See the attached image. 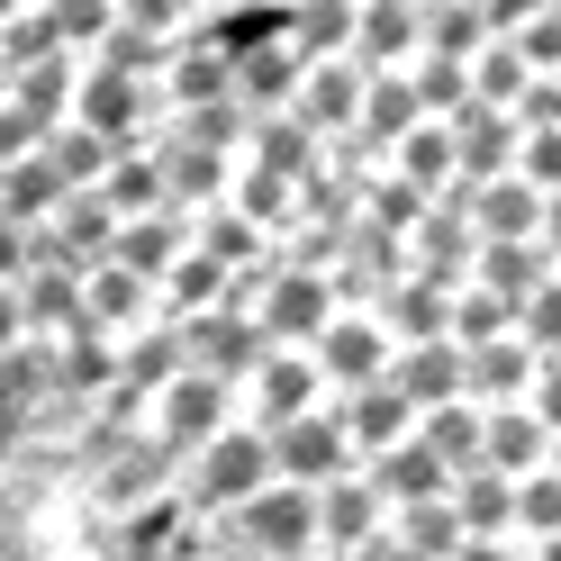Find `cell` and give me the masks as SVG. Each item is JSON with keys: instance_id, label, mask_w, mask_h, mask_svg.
Listing matches in <instances>:
<instances>
[{"instance_id": "obj_1", "label": "cell", "mask_w": 561, "mask_h": 561, "mask_svg": "<svg viewBox=\"0 0 561 561\" xmlns=\"http://www.w3.org/2000/svg\"><path fill=\"white\" fill-rule=\"evenodd\" d=\"M263 480H280V462H272V426H254V416H236L227 435H208L191 462H182V489H191V507H199V516L244 507Z\"/></svg>"}, {"instance_id": "obj_2", "label": "cell", "mask_w": 561, "mask_h": 561, "mask_svg": "<svg viewBox=\"0 0 561 561\" xmlns=\"http://www.w3.org/2000/svg\"><path fill=\"white\" fill-rule=\"evenodd\" d=\"M208 543H236V552H318V489L308 480H263L244 507L208 516Z\"/></svg>"}, {"instance_id": "obj_3", "label": "cell", "mask_w": 561, "mask_h": 561, "mask_svg": "<svg viewBox=\"0 0 561 561\" xmlns=\"http://www.w3.org/2000/svg\"><path fill=\"white\" fill-rule=\"evenodd\" d=\"M73 118L110 127L118 146H154V136L172 127V91L146 82V73H118V64H82V100H73Z\"/></svg>"}, {"instance_id": "obj_4", "label": "cell", "mask_w": 561, "mask_h": 561, "mask_svg": "<svg viewBox=\"0 0 561 561\" xmlns=\"http://www.w3.org/2000/svg\"><path fill=\"white\" fill-rule=\"evenodd\" d=\"M236 399H244V380H227V371H182V380H172V390L154 399V435L172 444V453H182V462H191V453L208 444V435H227L236 426Z\"/></svg>"}, {"instance_id": "obj_5", "label": "cell", "mask_w": 561, "mask_h": 561, "mask_svg": "<svg viewBox=\"0 0 561 561\" xmlns=\"http://www.w3.org/2000/svg\"><path fill=\"white\" fill-rule=\"evenodd\" d=\"M327 390H335V380L318 363V344H272L263 371L244 380V416H254V426H290V416H308Z\"/></svg>"}, {"instance_id": "obj_6", "label": "cell", "mask_w": 561, "mask_h": 561, "mask_svg": "<svg viewBox=\"0 0 561 561\" xmlns=\"http://www.w3.org/2000/svg\"><path fill=\"white\" fill-rule=\"evenodd\" d=\"M182 335H191V363L199 371H227V380H254L263 371V354H272V327H263V308H199V318H182Z\"/></svg>"}, {"instance_id": "obj_7", "label": "cell", "mask_w": 561, "mask_h": 561, "mask_svg": "<svg viewBox=\"0 0 561 561\" xmlns=\"http://www.w3.org/2000/svg\"><path fill=\"white\" fill-rule=\"evenodd\" d=\"M272 462H280V480L327 489L335 471H354V462H363V444L344 435V416H335V408H308V416H290V426H272Z\"/></svg>"}, {"instance_id": "obj_8", "label": "cell", "mask_w": 561, "mask_h": 561, "mask_svg": "<svg viewBox=\"0 0 561 561\" xmlns=\"http://www.w3.org/2000/svg\"><path fill=\"white\" fill-rule=\"evenodd\" d=\"M318 535L327 552H371V543H390V499H380V480L354 462V471H335L318 489Z\"/></svg>"}, {"instance_id": "obj_9", "label": "cell", "mask_w": 561, "mask_h": 561, "mask_svg": "<svg viewBox=\"0 0 561 561\" xmlns=\"http://www.w3.org/2000/svg\"><path fill=\"white\" fill-rule=\"evenodd\" d=\"M335 272H318V263H280V280L263 290V327L280 335V344H318L327 327H335Z\"/></svg>"}, {"instance_id": "obj_10", "label": "cell", "mask_w": 561, "mask_h": 561, "mask_svg": "<svg viewBox=\"0 0 561 561\" xmlns=\"http://www.w3.org/2000/svg\"><path fill=\"white\" fill-rule=\"evenodd\" d=\"M318 363H327L335 390H354V380H380V371L399 363V335H390L380 308H335V327L318 335Z\"/></svg>"}, {"instance_id": "obj_11", "label": "cell", "mask_w": 561, "mask_h": 561, "mask_svg": "<svg viewBox=\"0 0 561 561\" xmlns=\"http://www.w3.org/2000/svg\"><path fill=\"white\" fill-rule=\"evenodd\" d=\"M335 416H344V435H354L363 453H380V444H399V435H416V390L399 371H380V380H354V390H335Z\"/></svg>"}, {"instance_id": "obj_12", "label": "cell", "mask_w": 561, "mask_h": 561, "mask_svg": "<svg viewBox=\"0 0 561 561\" xmlns=\"http://www.w3.org/2000/svg\"><path fill=\"white\" fill-rule=\"evenodd\" d=\"M154 154H163V182H172V199H182V208H218V199L236 191V163H244V154L199 146V136H182V127H163Z\"/></svg>"}, {"instance_id": "obj_13", "label": "cell", "mask_w": 561, "mask_h": 561, "mask_svg": "<svg viewBox=\"0 0 561 561\" xmlns=\"http://www.w3.org/2000/svg\"><path fill=\"white\" fill-rule=\"evenodd\" d=\"M363 100H371V64H363V55H318L290 110L318 118V127L335 136V127H363Z\"/></svg>"}, {"instance_id": "obj_14", "label": "cell", "mask_w": 561, "mask_h": 561, "mask_svg": "<svg viewBox=\"0 0 561 561\" xmlns=\"http://www.w3.org/2000/svg\"><path fill=\"white\" fill-rule=\"evenodd\" d=\"M453 127H462V172L471 182H489V172H516V154H525V118L507 110V100H462L453 110Z\"/></svg>"}, {"instance_id": "obj_15", "label": "cell", "mask_w": 561, "mask_h": 561, "mask_svg": "<svg viewBox=\"0 0 561 561\" xmlns=\"http://www.w3.org/2000/svg\"><path fill=\"white\" fill-rule=\"evenodd\" d=\"M199 244V208H182V199H163V208H136V218L118 227V263H136V272H172Z\"/></svg>"}, {"instance_id": "obj_16", "label": "cell", "mask_w": 561, "mask_h": 561, "mask_svg": "<svg viewBox=\"0 0 561 561\" xmlns=\"http://www.w3.org/2000/svg\"><path fill=\"white\" fill-rule=\"evenodd\" d=\"M363 471L380 480V499H390V507H416V499H444V489H453V462H444L426 435H399V444L363 453Z\"/></svg>"}, {"instance_id": "obj_17", "label": "cell", "mask_w": 561, "mask_h": 561, "mask_svg": "<svg viewBox=\"0 0 561 561\" xmlns=\"http://www.w3.org/2000/svg\"><path fill=\"white\" fill-rule=\"evenodd\" d=\"M453 499H462V525H471V543H499V535H516V499H525V471H507V462H471V471H453Z\"/></svg>"}, {"instance_id": "obj_18", "label": "cell", "mask_w": 561, "mask_h": 561, "mask_svg": "<svg viewBox=\"0 0 561 561\" xmlns=\"http://www.w3.org/2000/svg\"><path fill=\"white\" fill-rule=\"evenodd\" d=\"M308 64H318V55H308L299 37L244 46V55H236V91L254 100V110H290V100H299V82H308Z\"/></svg>"}, {"instance_id": "obj_19", "label": "cell", "mask_w": 561, "mask_h": 561, "mask_svg": "<svg viewBox=\"0 0 561 561\" xmlns=\"http://www.w3.org/2000/svg\"><path fill=\"white\" fill-rule=\"evenodd\" d=\"M354 55L371 64H416L426 55V0H363V37H354Z\"/></svg>"}, {"instance_id": "obj_20", "label": "cell", "mask_w": 561, "mask_h": 561, "mask_svg": "<svg viewBox=\"0 0 561 561\" xmlns=\"http://www.w3.org/2000/svg\"><path fill=\"white\" fill-rule=\"evenodd\" d=\"M471 218H480V236H543V182L535 172H489V182L471 191Z\"/></svg>"}, {"instance_id": "obj_21", "label": "cell", "mask_w": 561, "mask_h": 561, "mask_svg": "<svg viewBox=\"0 0 561 561\" xmlns=\"http://www.w3.org/2000/svg\"><path fill=\"white\" fill-rule=\"evenodd\" d=\"M471 272L489 280V290H507V299L525 308V299H535V290H543V280L561 272V254H552V244H543V236H489Z\"/></svg>"}, {"instance_id": "obj_22", "label": "cell", "mask_w": 561, "mask_h": 561, "mask_svg": "<svg viewBox=\"0 0 561 561\" xmlns=\"http://www.w3.org/2000/svg\"><path fill=\"white\" fill-rule=\"evenodd\" d=\"M535 371H543V354H535V335H525V327L471 344V399H525V390H535Z\"/></svg>"}, {"instance_id": "obj_23", "label": "cell", "mask_w": 561, "mask_h": 561, "mask_svg": "<svg viewBox=\"0 0 561 561\" xmlns=\"http://www.w3.org/2000/svg\"><path fill=\"white\" fill-rule=\"evenodd\" d=\"M254 163H272V172H290V182H308V172L327 163V127L318 118H299V110H263L254 118V146H244Z\"/></svg>"}, {"instance_id": "obj_24", "label": "cell", "mask_w": 561, "mask_h": 561, "mask_svg": "<svg viewBox=\"0 0 561 561\" xmlns=\"http://www.w3.org/2000/svg\"><path fill=\"white\" fill-rule=\"evenodd\" d=\"M118 227H127V218H118L100 191H64V208L46 218V236H55L73 263H110V254H118Z\"/></svg>"}, {"instance_id": "obj_25", "label": "cell", "mask_w": 561, "mask_h": 561, "mask_svg": "<svg viewBox=\"0 0 561 561\" xmlns=\"http://www.w3.org/2000/svg\"><path fill=\"white\" fill-rule=\"evenodd\" d=\"M64 172H55V154L37 146V154H10V172H0V218H19V227H46L55 208H64Z\"/></svg>"}, {"instance_id": "obj_26", "label": "cell", "mask_w": 561, "mask_h": 561, "mask_svg": "<svg viewBox=\"0 0 561 561\" xmlns=\"http://www.w3.org/2000/svg\"><path fill=\"white\" fill-rule=\"evenodd\" d=\"M380 318H390V335H399V344H416V335H453V280H435V272L390 280Z\"/></svg>"}, {"instance_id": "obj_27", "label": "cell", "mask_w": 561, "mask_h": 561, "mask_svg": "<svg viewBox=\"0 0 561 561\" xmlns=\"http://www.w3.org/2000/svg\"><path fill=\"white\" fill-rule=\"evenodd\" d=\"M390 543L399 552H480L453 489H444V499H416V507H390Z\"/></svg>"}, {"instance_id": "obj_28", "label": "cell", "mask_w": 561, "mask_h": 561, "mask_svg": "<svg viewBox=\"0 0 561 561\" xmlns=\"http://www.w3.org/2000/svg\"><path fill=\"white\" fill-rule=\"evenodd\" d=\"M489 462H507V471L552 462V426L535 416V399H489Z\"/></svg>"}, {"instance_id": "obj_29", "label": "cell", "mask_w": 561, "mask_h": 561, "mask_svg": "<svg viewBox=\"0 0 561 561\" xmlns=\"http://www.w3.org/2000/svg\"><path fill=\"white\" fill-rule=\"evenodd\" d=\"M82 46H64V55H46V64H19V73H10V100H27V110H37L46 127L55 118H73V100H82Z\"/></svg>"}, {"instance_id": "obj_30", "label": "cell", "mask_w": 561, "mask_h": 561, "mask_svg": "<svg viewBox=\"0 0 561 561\" xmlns=\"http://www.w3.org/2000/svg\"><path fill=\"white\" fill-rule=\"evenodd\" d=\"M416 435H426L453 471H471V462H489V399H444V408L416 416Z\"/></svg>"}, {"instance_id": "obj_31", "label": "cell", "mask_w": 561, "mask_h": 561, "mask_svg": "<svg viewBox=\"0 0 561 561\" xmlns=\"http://www.w3.org/2000/svg\"><path fill=\"white\" fill-rule=\"evenodd\" d=\"M390 163H399V172H416L426 191L462 182V127H453V118H416L399 146H390Z\"/></svg>"}, {"instance_id": "obj_32", "label": "cell", "mask_w": 561, "mask_h": 561, "mask_svg": "<svg viewBox=\"0 0 561 561\" xmlns=\"http://www.w3.org/2000/svg\"><path fill=\"white\" fill-rule=\"evenodd\" d=\"M46 154H55V172H64L73 191H100V172L118 163V136L91 127V118H55V127H46Z\"/></svg>"}, {"instance_id": "obj_33", "label": "cell", "mask_w": 561, "mask_h": 561, "mask_svg": "<svg viewBox=\"0 0 561 561\" xmlns=\"http://www.w3.org/2000/svg\"><path fill=\"white\" fill-rule=\"evenodd\" d=\"M100 199H110L118 218H136V208H163V199H172L163 154H154V146H118V163L100 172Z\"/></svg>"}, {"instance_id": "obj_34", "label": "cell", "mask_w": 561, "mask_h": 561, "mask_svg": "<svg viewBox=\"0 0 561 561\" xmlns=\"http://www.w3.org/2000/svg\"><path fill=\"white\" fill-rule=\"evenodd\" d=\"M227 272H236L227 254H208V244H191V254L163 272V318H199V308H218V299H227Z\"/></svg>"}, {"instance_id": "obj_35", "label": "cell", "mask_w": 561, "mask_h": 561, "mask_svg": "<svg viewBox=\"0 0 561 561\" xmlns=\"http://www.w3.org/2000/svg\"><path fill=\"white\" fill-rule=\"evenodd\" d=\"M172 46H182V37H172V27H146V19H118L110 37L91 46V64H118V73H146V82H163V73H172Z\"/></svg>"}, {"instance_id": "obj_36", "label": "cell", "mask_w": 561, "mask_h": 561, "mask_svg": "<svg viewBox=\"0 0 561 561\" xmlns=\"http://www.w3.org/2000/svg\"><path fill=\"white\" fill-rule=\"evenodd\" d=\"M290 37H299L308 55H354L363 0H299V10H290Z\"/></svg>"}, {"instance_id": "obj_37", "label": "cell", "mask_w": 561, "mask_h": 561, "mask_svg": "<svg viewBox=\"0 0 561 561\" xmlns=\"http://www.w3.org/2000/svg\"><path fill=\"white\" fill-rule=\"evenodd\" d=\"M525 82H535V55H525L516 37H489V46L471 55V91H480V100H507V110H516Z\"/></svg>"}, {"instance_id": "obj_38", "label": "cell", "mask_w": 561, "mask_h": 561, "mask_svg": "<svg viewBox=\"0 0 561 561\" xmlns=\"http://www.w3.org/2000/svg\"><path fill=\"white\" fill-rule=\"evenodd\" d=\"M408 73H416V91H426V110H435V118H453V110L471 100V55H453V46H426Z\"/></svg>"}, {"instance_id": "obj_39", "label": "cell", "mask_w": 561, "mask_h": 561, "mask_svg": "<svg viewBox=\"0 0 561 561\" xmlns=\"http://www.w3.org/2000/svg\"><path fill=\"white\" fill-rule=\"evenodd\" d=\"M507 327H516V299H507V290H489V280L471 272L462 290H453V335L480 344V335H507Z\"/></svg>"}, {"instance_id": "obj_40", "label": "cell", "mask_w": 561, "mask_h": 561, "mask_svg": "<svg viewBox=\"0 0 561 561\" xmlns=\"http://www.w3.org/2000/svg\"><path fill=\"white\" fill-rule=\"evenodd\" d=\"M499 27H489L480 0H426V46H453V55H480Z\"/></svg>"}, {"instance_id": "obj_41", "label": "cell", "mask_w": 561, "mask_h": 561, "mask_svg": "<svg viewBox=\"0 0 561 561\" xmlns=\"http://www.w3.org/2000/svg\"><path fill=\"white\" fill-rule=\"evenodd\" d=\"M516 535H535V543H552V535H561V462L525 471V499H516Z\"/></svg>"}, {"instance_id": "obj_42", "label": "cell", "mask_w": 561, "mask_h": 561, "mask_svg": "<svg viewBox=\"0 0 561 561\" xmlns=\"http://www.w3.org/2000/svg\"><path fill=\"white\" fill-rule=\"evenodd\" d=\"M46 10H55V27H64V37H73L82 55L118 27V0H46Z\"/></svg>"}, {"instance_id": "obj_43", "label": "cell", "mask_w": 561, "mask_h": 561, "mask_svg": "<svg viewBox=\"0 0 561 561\" xmlns=\"http://www.w3.org/2000/svg\"><path fill=\"white\" fill-rule=\"evenodd\" d=\"M516 327H525V335H535V354H543V363L561 354V272H552V280H543V290H535V299H525V308H516Z\"/></svg>"}, {"instance_id": "obj_44", "label": "cell", "mask_w": 561, "mask_h": 561, "mask_svg": "<svg viewBox=\"0 0 561 561\" xmlns=\"http://www.w3.org/2000/svg\"><path fill=\"white\" fill-rule=\"evenodd\" d=\"M516 46L535 55V73H561V10H535V19L516 27Z\"/></svg>"}, {"instance_id": "obj_45", "label": "cell", "mask_w": 561, "mask_h": 561, "mask_svg": "<svg viewBox=\"0 0 561 561\" xmlns=\"http://www.w3.org/2000/svg\"><path fill=\"white\" fill-rule=\"evenodd\" d=\"M525 172H535L543 191H561V127H525V154H516Z\"/></svg>"}, {"instance_id": "obj_46", "label": "cell", "mask_w": 561, "mask_h": 561, "mask_svg": "<svg viewBox=\"0 0 561 561\" xmlns=\"http://www.w3.org/2000/svg\"><path fill=\"white\" fill-rule=\"evenodd\" d=\"M516 118H525V127H561V73H535V82H525Z\"/></svg>"}, {"instance_id": "obj_47", "label": "cell", "mask_w": 561, "mask_h": 561, "mask_svg": "<svg viewBox=\"0 0 561 561\" xmlns=\"http://www.w3.org/2000/svg\"><path fill=\"white\" fill-rule=\"evenodd\" d=\"M525 399H535V416H543V426L561 435V354H552V363L535 371V390H525Z\"/></svg>"}, {"instance_id": "obj_48", "label": "cell", "mask_w": 561, "mask_h": 561, "mask_svg": "<svg viewBox=\"0 0 561 561\" xmlns=\"http://www.w3.org/2000/svg\"><path fill=\"white\" fill-rule=\"evenodd\" d=\"M480 10H489V27H499V37H516V27L535 19V10H552V0H480Z\"/></svg>"}, {"instance_id": "obj_49", "label": "cell", "mask_w": 561, "mask_h": 561, "mask_svg": "<svg viewBox=\"0 0 561 561\" xmlns=\"http://www.w3.org/2000/svg\"><path fill=\"white\" fill-rule=\"evenodd\" d=\"M543 244L561 254V191H543Z\"/></svg>"}, {"instance_id": "obj_50", "label": "cell", "mask_w": 561, "mask_h": 561, "mask_svg": "<svg viewBox=\"0 0 561 561\" xmlns=\"http://www.w3.org/2000/svg\"><path fill=\"white\" fill-rule=\"evenodd\" d=\"M10 10H27V0H0V19H10Z\"/></svg>"}, {"instance_id": "obj_51", "label": "cell", "mask_w": 561, "mask_h": 561, "mask_svg": "<svg viewBox=\"0 0 561 561\" xmlns=\"http://www.w3.org/2000/svg\"><path fill=\"white\" fill-rule=\"evenodd\" d=\"M0 91H10V55H0Z\"/></svg>"}, {"instance_id": "obj_52", "label": "cell", "mask_w": 561, "mask_h": 561, "mask_svg": "<svg viewBox=\"0 0 561 561\" xmlns=\"http://www.w3.org/2000/svg\"><path fill=\"white\" fill-rule=\"evenodd\" d=\"M552 462H561V435H552Z\"/></svg>"}, {"instance_id": "obj_53", "label": "cell", "mask_w": 561, "mask_h": 561, "mask_svg": "<svg viewBox=\"0 0 561 561\" xmlns=\"http://www.w3.org/2000/svg\"><path fill=\"white\" fill-rule=\"evenodd\" d=\"M552 10H561V0H552Z\"/></svg>"}]
</instances>
